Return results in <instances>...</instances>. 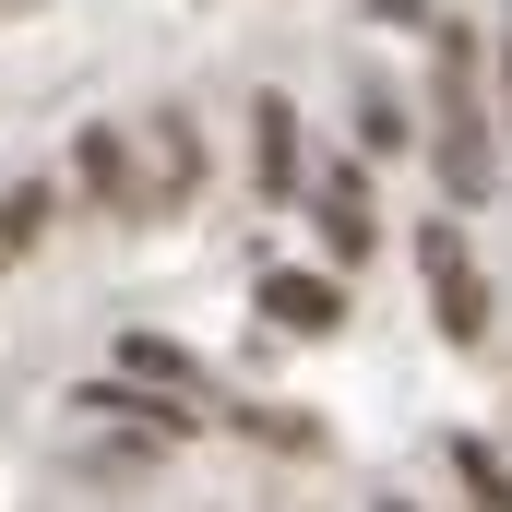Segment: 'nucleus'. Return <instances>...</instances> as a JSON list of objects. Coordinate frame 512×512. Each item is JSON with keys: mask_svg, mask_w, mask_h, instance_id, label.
<instances>
[{"mask_svg": "<svg viewBox=\"0 0 512 512\" xmlns=\"http://www.w3.org/2000/svg\"><path fill=\"white\" fill-rule=\"evenodd\" d=\"M429 155H441L453 203L501 191V131H489V96H477V36L465 24H441V60H429Z\"/></svg>", "mask_w": 512, "mask_h": 512, "instance_id": "nucleus-1", "label": "nucleus"}, {"mask_svg": "<svg viewBox=\"0 0 512 512\" xmlns=\"http://www.w3.org/2000/svg\"><path fill=\"white\" fill-rule=\"evenodd\" d=\"M417 274H429V322H441L453 346H489V274H477V251H465L453 215L417 227Z\"/></svg>", "mask_w": 512, "mask_h": 512, "instance_id": "nucleus-2", "label": "nucleus"}, {"mask_svg": "<svg viewBox=\"0 0 512 512\" xmlns=\"http://www.w3.org/2000/svg\"><path fill=\"white\" fill-rule=\"evenodd\" d=\"M262 322H286V334H334L346 322V286L334 274H310V262H262Z\"/></svg>", "mask_w": 512, "mask_h": 512, "instance_id": "nucleus-3", "label": "nucleus"}, {"mask_svg": "<svg viewBox=\"0 0 512 512\" xmlns=\"http://www.w3.org/2000/svg\"><path fill=\"white\" fill-rule=\"evenodd\" d=\"M310 227H322V251H334V262H370V251H382V203H370V179L334 167V179L310 191Z\"/></svg>", "mask_w": 512, "mask_h": 512, "instance_id": "nucleus-4", "label": "nucleus"}, {"mask_svg": "<svg viewBox=\"0 0 512 512\" xmlns=\"http://www.w3.org/2000/svg\"><path fill=\"white\" fill-rule=\"evenodd\" d=\"M346 108H358V155H405V143H417L405 96H393V72H370V60H346Z\"/></svg>", "mask_w": 512, "mask_h": 512, "instance_id": "nucleus-5", "label": "nucleus"}, {"mask_svg": "<svg viewBox=\"0 0 512 512\" xmlns=\"http://www.w3.org/2000/svg\"><path fill=\"white\" fill-rule=\"evenodd\" d=\"M251 179H262V203H286V191L310 179V167H298V108H286V96L251 108Z\"/></svg>", "mask_w": 512, "mask_h": 512, "instance_id": "nucleus-6", "label": "nucleus"}, {"mask_svg": "<svg viewBox=\"0 0 512 512\" xmlns=\"http://www.w3.org/2000/svg\"><path fill=\"white\" fill-rule=\"evenodd\" d=\"M72 167H84V191H96L108 215H155V191L131 179V143H120V131H84V143H72Z\"/></svg>", "mask_w": 512, "mask_h": 512, "instance_id": "nucleus-7", "label": "nucleus"}, {"mask_svg": "<svg viewBox=\"0 0 512 512\" xmlns=\"http://www.w3.org/2000/svg\"><path fill=\"white\" fill-rule=\"evenodd\" d=\"M441 465H453V489H465V512H512V465L489 453V441H441Z\"/></svg>", "mask_w": 512, "mask_h": 512, "instance_id": "nucleus-8", "label": "nucleus"}, {"mask_svg": "<svg viewBox=\"0 0 512 512\" xmlns=\"http://www.w3.org/2000/svg\"><path fill=\"white\" fill-rule=\"evenodd\" d=\"M84 417H131V429H167V441L191 429L179 405H155V393H120V382H84Z\"/></svg>", "mask_w": 512, "mask_h": 512, "instance_id": "nucleus-9", "label": "nucleus"}, {"mask_svg": "<svg viewBox=\"0 0 512 512\" xmlns=\"http://www.w3.org/2000/svg\"><path fill=\"white\" fill-rule=\"evenodd\" d=\"M36 239H48V191L24 179V191H0V262H24Z\"/></svg>", "mask_w": 512, "mask_h": 512, "instance_id": "nucleus-10", "label": "nucleus"}, {"mask_svg": "<svg viewBox=\"0 0 512 512\" xmlns=\"http://www.w3.org/2000/svg\"><path fill=\"white\" fill-rule=\"evenodd\" d=\"M370 24H441V0H370Z\"/></svg>", "mask_w": 512, "mask_h": 512, "instance_id": "nucleus-11", "label": "nucleus"}, {"mask_svg": "<svg viewBox=\"0 0 512 512\" xmlns=\"http://www.w3.org/2000/svg\"><path fill=\"white\" fill-rule=\"evenodd\" d=\"M501 96H512V12H501Z\"/></svg>", "mask_w": 512, "mask_h": 512, "instance_id": "nucleus-12", "label": "nucleus"}, {"mask_svg": "<svg viewBox=\"0 0 512 512\" xmlns=\"http://www.w3.org/2000/svg\"><path fill=\"white\" fill-rule=\"evenodd\" d=\"M370 512H417V501H393V489H382V501H370Z\"/></svg>", "mask_w": 512, "mask_h": 512, "instance_id": "nucleus-13", "label": "nucleus"}]
</instances>
